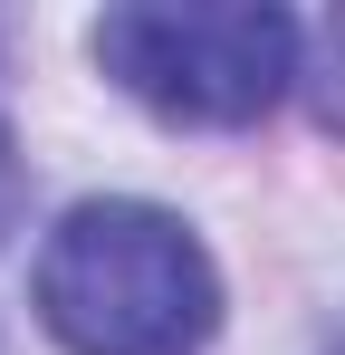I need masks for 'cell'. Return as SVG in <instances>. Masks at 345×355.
I'll list each match as a JSON object with an SVG mask.
<instances>
[{"label":"cell","mask_w":345,"mask_h":355,"mask_svg":"<svg viewBox=\"0 0 345 355\" xmlns=\"http://www.w3.org/2000/svg\"><path fill=\"white\" fill-rule=\"evenodd\" d=\"M39 327L67 355H202L221 327V269L154 202H77L39 240Z\"/></svg>","instance_id":"1"},{"label":"cell","mask_w":345,"mask_h":355,"mask_svg":"<svg viewBox=\"0 0 345 355\" xmlns=\"http://www.w3.org/2000/svg\"><path fill=\"white\" fill-rule=\"evenodd\" d=\"M317 106H326V125H345V19L326 29V87H317Z\"/></svg>","instance_id":"4"},{"label":"cell","mask_w":345,"mask_h":355,"mask_svg":"<svg viewBox=\"0 0 345 355\" xmlns=\"http://www.w3.org/2000/svg\"><path fill=\"white\" fill-rule=\"evenodd\" d=\"M87 49L134 106L172 125H259L297 77L288 10H106Z\"/></svg>","instance_id":"2"},{"label":"cell","mask_w":345,"mask_h":355,"mask_svg":"<svg viewBox=\"0 0 345 355\" xmlns=\"http://www.w3.org/2000/svg\"><path fill=\"white\" fill-rule=\"evenodd\" d=\"M19 211H29V154H19V135L0 125V240L19 231Z\"/></svg>","instance_id":"3"}]
</instances>
